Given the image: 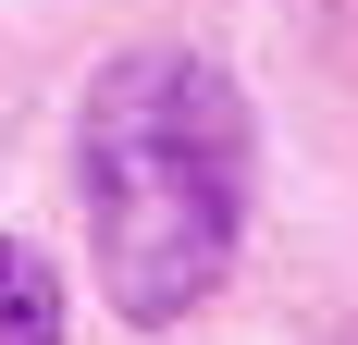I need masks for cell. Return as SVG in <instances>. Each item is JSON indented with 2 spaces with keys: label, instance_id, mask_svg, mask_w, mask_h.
Here are the masks:
<instances>
[{
  "label": "cell",
  "instance_id": "6da1fadb",
  "mask_svg": "<svg viewBox=\"0 0 358 345\" xmlns=\"http://www.w3.org/2000/svg\"><path fill=\"white\" fill-rule=\"evenodd\" d=\"M74 172H87V247H99L111 309L136 333H161L248 247V198H259L248 87L210 50H124L87 87Z\"/></svg>",
  "mask_w": 358,
  "mask_h": 345
},
{
  "label": "cell",
  "instance_id": "7a4b0ae2",
  "mask_svg": "<svg viewBox=\"0 0 358 345\" xmlns=\"http://www.w3.org/2000/svg\"><path fill=\"white\" fill-rule=\"evenodd\" d=\"M0 345H62V284L25 235H0Z\"/></svg>",
  "mask_w": 358,
  "mask_h": 345
}]
</instances>
